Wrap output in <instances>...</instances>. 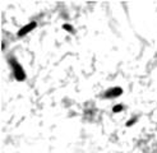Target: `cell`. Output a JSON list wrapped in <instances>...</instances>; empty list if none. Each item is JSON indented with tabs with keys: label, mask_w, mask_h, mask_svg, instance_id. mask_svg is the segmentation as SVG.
I'll use <instances>...</instances> for the list:
<instances>
[{
	"label": "cell",
	"mask_w": 157,
	"mask_h": 153,
	"mask_svg": "<svg viewBox=\"0 0 157 153\" xmlns=\"http://www.w3.org/2000/svg\"><path fill=\"white\" fill-rule=\"evenodd\" d=\"M9 64L12 66V70H13V75H14V78L17 79L18 82H23V80H26V72H25V69H23V66L18 63L17 60H15L14 58H10L9 59Z\"/></svg>",
	"instance_id": "1"
},
{
	"label": "cell",
	"mask_w": 157,
	"mask_h": 153,
	"mask_svg": "<svg viewBox=\"0 0 157 153\" xmlns=\"http://www.w3.org/2000/svg\"><path fill=\"white\" fill-rule=\"evenodd\" d=\"M36 27H37V23H36V22H29V23L25 24V26H23V27L18 31L17 36H18V37H25V36H27L29 32H32V31H33Z\"/></svg>",
	"instance_id": "2"
},
{
	"label": "cell",
	"mask_w": 157,
	"mask_h": 153,
	"mask_svg": "<svg viewBox=\"0 0 157 153\" xmlns=\"http://www.w3.org/2000/svg\"><path fill=\"white\" fill-rule=\"evenodd\" d=\"M123 95V88L121 87H113L105 92L104 97L105 98H117Z\"/></svg>",
	"instance_id": "3"
},
{
	"label": "cell",
	"mask_w": 157,
	"mask_h": 153,
	"mask_svg": "<svg viewBox=\"0 0 157 153\" xmlns=\"http://www.w3.org/2000/svg\"><path fill=\"white\" fill-rule=\"evenodd\" d=\"M123 110H124V106H123L121 103H117V105H115V106L113 107V112H115V114L121 112Z\"/></svg>",
	"instance_id": "4"
},
{
	"label": "cell",
	"mask_w": 157,
	"mask_h": 153,
	"mask_svg": "<svg viewBox=\"0 0 157 153\" xmlns=\"http://www.w3.org/2000/svg\"><path fill=\"white\" fill-rule=\"evenodd\" d=\"M63 29L68 31V32H70V33H74V28H73V26H72V24H68V23L63 24Z\"/></svg>",
	"instance_id": "5"
},
{
	"label": "cell",
	"mask_w": 157,
	"mask_h": 153,
	"mask_svg": "<svg viewBox=\"0 0 157 153\" xmlns=\"http://www.w3.org/2000/svg\"><path fill=\"white\" fill-rule=\"evenodd\" d=\"M137 120H138V118H133L132 120H129V121H127V126H133L137 122Z\"/></svg>",
	"instance_id": "6"
}]
</instances>
